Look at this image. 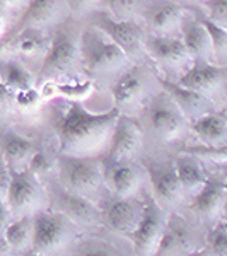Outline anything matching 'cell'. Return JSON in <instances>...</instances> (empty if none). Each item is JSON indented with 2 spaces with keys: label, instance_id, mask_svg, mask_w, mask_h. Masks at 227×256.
<instances>
[{
  "label": "cell",
  "instance_id": "1",
  "mask_svg": "<svg viewBox=\"0 0 227 256\" xmlns=\"http://www.w3.org/2000/svg\"><path fill=\"white\" fill-rule=\"evenodd\" d=\"M120 114L116 108L106 113H90L79 101H70L67 110L53 118L60 156L96 158L108 148Z\"/></svg>",
  "mask_w": 227,
  "mask_h": 256
},
{
  "label": "cell",
  "instance_id": "2",
  "mask_svg": "<svg viewBox=\"0 0 227 256\" xmlns=\"http://www.w3.org/2000/svg\"><path fill=\"white\" fill-rule=\"evenodd\" d=\"M79 52L80 65L92 76L114 72L130 62L125 52L94 24L79 34Z\"/></svg>",
  "mask_w": 227,
  "mask_h": 256
},
{
  "label": "cell",
  "instance_id": "3",
  "mask_svg": "<svg viewBox=\"0 0 227 256\" xmlns=\"http://www.w3.org/2000/svg\"><path fill=\"white\" fill-rule=\"evenodd\" d=\"M77 65H80L79 36L74 34L67 26H60L52 38L38 72V79L43 82H60V79L70 76Z\"/></svg>",
  "mask_w": 227,
  "mask_h": 256
},
{
  "label": "cell",
  "instance_id": "4",
  "mask_svg": "<svg viewBox=\"0 0 227 256\" xmlns=\"http://www.w3.org/2000/svg\"><path fill=\"white\" fill-rule=\"evenodd\" d=\"M58 171L64 188L84 196L98 192L104 174L102 162L98 158L74 156H58Z\"/></svg>",
  "mask_w": 227,
  "mask_h": 256
},
{
  "label": "cell",
  "instance_id": "5",
  "mask_svg": "<svg viewBox=\"0 0 227 256\" xmlns=\"http://www.w3.org/2000/svg\"><path fill=\"white\" fill-rule=\"evenodd\" d=\"M94 26L114 41L125 52L128 60H138L146 52V34L135 20H118L110 14L98 12L94 16Z\"/></svg>",
  "mask_w": 227,
  "mask_h": 256
},
{
  "label": "cell",
  "instance_id": "6",
  "mask_svg": "<svg viewBox=\"0 0 227 256\" xmlns=\"http://www.w3.org/2000/svg\"><path fill=\"white\" fill-rule=\"evenodd\" d=\"M144 144V132L135 118L120 114L110 146L106 148L104 160L108 166L132 160L140 152Z\"/></svg>",
  "mask_w": 227,
  "mask_h": 256
},
{
  "label": "cell",
  "instance_id": "7",
  "mask_svg": "<svg viewBox=\"0 0 227 256\" xmlns=\"http://www.w3.org/2000/svg\"><path fill=\"white\" fill-rule=\"evenodd\" d=\"M68 227L67 217L55 210H41L32 216L31 248L36 253H52L64 244Z\"/></svg>",
  "mask_w": 227,
  "mask_h": 256
},
{
  "label": "cell",
  "instance_id": "8",
  "mask_svg": "<svg viewBox=\"0 0 227 256\" xmlns=\"http://www.w3.org/2000/svg\"><path fill=\"white\" fill-rule=\"evenodd\" d=\"M166 218L160 214L156 200L144 202V214L135 230L128 234L137 256H154L164 232Z\"/></svg>",
  "mask_w": 227,
  "mask_h": 256
},
{
  "label": "cell",
  "instance_id": "9",
  "mask_svg": "<svg viewBox=\"0 0 227 256\" xmlns=\"http://www.w3.org/2000/svg\"><path fill=\"white\" fill-rule=\"evenodd\" d=\"M148 125L152 130L159 135L160 138H176L183 132L184 126V114L181 110L174 104L168 92L158 94L152 102L148 104Z\"/></svg>",
  "mask_w": 227,
  "mask_h": 256
},
{
  "label": "cell",
  "instance_id": "10",
  "mask_svg": "<svg viewBox=\"0 0 227 256\" xmlns=\"http://www.w3.org/2000/svg\"><path fill=\"white\" fill-rule=\"evenodd\" d=\"M144 214V202L135 196H114L108 204L102 218L114 232L132 234Z\"/></svg>",
  "mask_w": 227,
  "mask_h": 256
},
{
  "label": "cell",
  "instance_id": "11",
  "mask_svg": "<svg viewBox=\"0 0 227 256\" xmlns=\"http://www.w3.org/2000/svg\"><path fill=\"white\" fill-rule=\"evenodd\" d=\"M226 80L227 67H218V65H214L210 62L195 60V64L181 76L178 84L207 96V94L220 89Z\"/></svg>",
  "mask_w": 227,
  "mask_h": 256
},
{
  "label": "cell",
  "instance_id": "12",
  "mask_svg": "<svg viewBox=\"0 0 227 256\" xmlns=\"http://www.w3.org/2000/svg\"><path fill=\"white\" fill-rule=\"evenodd\" d=\"M146 52L152 60L164 67L180 68L193 60L183 40L172 36H148L146 40Z\"/></svg>",
  "mask_w": 227,
  "mask_h": 256
},
{
  "label": "cell",
  "instance_id": "13",
  "mask_svg": "<svg viewBox=\"0 0 227 256\" xmlns=\"http://www.w3.org/2000/svg\"><path fill=\"white\" fill-rule=\"evenodd\" d=\"M144 79L146 77L142 74V68L132 67L126 68L113 84L111 96H113L114 108L122 114L125 110L134 108L142 101L144 94H146V80Z\"/></svg>",
  "mask_w": 227,
  "mask_h": 256
},
{
  "label": "cell",
  "instance_id": "14",
  "mask_svg": "<svg viewBox=\"0 0 227 256\" xmlns=\"http://www.w3.org/2000/svg\"><path fill=\"white\" fill-rule=\"evenodd\" d=\"M40 196V181L28 169L9 171V186H7V205L10 210H24Z\"/></svg>",
  "mask_w": 227,
  "mask_h": 256
},
{
  "label": "cell",
  "instance_id": "15",
  "mask_svg": "<svg viewBox=\"0 0 227 256\" xmlns=\"http://www.w3.org/2000/svg\"><path fill=\"white\" fill-rule=\"evenodd\" d=\"M62 2L60 0H30L24 14L20 16L18 24L6 40L19 34L26 30H40L41 26H48L60 19Z\"/></svg>",
  "mask_w": 227,
  "mask_h": 256
},
{
  "label": "cell",
  "instance_id": "16",
  "mask_svg": "<svg viewBox=\"0 0 227 256\" xmlns=\"http://www.w3.org/2000/svg\"><path fill=\"white\" fill-rule=\"evenodd\" d=\"M181 36H183V43L186 46L188 53L192 55L193 60H204L210 62L216 53H214L212 40L205 28L204 20L195 18H183L181 20Z\"/></svg>",
  "mask_w": 227,
  "mask_h": 256
},
{
  "label": "cell",
  "instance_id": "17",
  "mask_svg": "<svg viewBox=\"0 0 227 256\" xmlns=\"http://www.w3.org/2000/svg\"><path fill=\"white\" fill-rule=\"evenodd\" d=\"M190 246H192V236H190L186 222L174 214L166 218L162 238H160L159 248L154 256H172L178 253L186 254L192 251Z\"/></svg>",
  "mask_w": 227,
  "mask_h": 256
},
{
  "label": "cell",
  "instance_id": "18",
  "mask_svg": "<svg viewBox=\"0 0 227 256\" xmlns=\"http://www.w3.org/2000/svg\"><path fill=\"white\" fill-rule=\"evenodd\" d=\"M2 158L4 162L9 171H20V169H26L28 162L32 158L38 147L31 142L30 138L22 137V135L16 134L12 130H7L2 135Z\"/></svg>",
  "mask_w": 227,
  "mask_h": 256
},
{
  "label": "cell",
  "instance_id": "19",
  "mask_svg": "<svg viewBox=\"0 0 227 256\" xmlns=\"http://www.w3.org/2000/svg\"><path fill=\"white\" fill-rule=\"evenodd\" d=\"M192 132L205 147L227 146V120L220 113H205L192 122Z\"/></svg>",
  "mask_w": 227,
  "mask_h": 256
},
{
  "label": "cell",
  "instance_id": "20",
  "mask_svg": "<svg viewBox=\"0 0 227 256\" xmlns=\"http://www.w3.org/2000/svg\"><path fill=\"white\" fill-rule=\"evenodd\" d=\"M184 18V9L174 2H156L147 9V22L154 36H169L174 28L181 26Z\"/></svg>",
  "mask_w": 227,
  "mask_h": 256
},
{
  "label": "cell",
  "instance_id": "21",
  "mask_svg": "<svg viewBox=\"0 0 227 256\" xmlns=\"http://www.w3.org/2000/svg\"><path fill=\"white\" fill-rule=\"evenodd\" d=\"M159 82H160V86H162L164 92L169 94V98L174 101V104L181 110V113H183L184 116L195 120L207 113V111H205V108L208 106L207 96H204V94H200V92H195V90H192V89L183 88L178 82H171L166 79H159Z\"/></svg>",
  "mask_w": 227,
  "mask_h": 256
},
{
  "label": "cell",
  "instance_id": "22",
  "mask_svg": "<svg viewBox=\"0 0 227 256\" xmlns=\"http://www.w3.org/2000/svg\"><path fill=\"white\" fill-rule=\"evenodd\" d=\"M147 172H148L152 190H154L156 202H162V204L171 205L180 200L181 195H183V190H181L174 168L148 166Z\"/></svg>",
  "mask_w": 227,
  "mask_h": 256
},
{
  "label": "cell",
  "instance_id": "23",
  "mask_svg": "<svg viewBox=\"0 0 227 256\" xmlns=\"http://www.w3.org/2000/svg\"><path fill=\"white\" fill-rule=\"evenodd\" d=\"M56 202H58V207L65 217L72 218L77 222H96L99 218V210L88 196L77 195L68 190H62L56 195Z\"/></svg>",
  "mask_w": 227,
  "mask_h": 256
},
{
  "label": "cell",
  "instance_id": "24",
  "mask_svg": "<svg viewBox=\"0 0 227 256\" xmlns=\"http://www.w3.org/2000/svg\"><path fill=\"white\" fill-rule=\"evenodd\" d=\"M226 195V184L218 180H207L204 188L192 198L190 208L198 216H207L212 217L222 210V204H224Z\"/></svg>",
  "mask_w": 227,
  "mask_h": 256
},
{
  "label": "cell",
  "instance_id": "25",
  "mask_svg": "<svg viewBox=\"0 0 227 256\" xmlns=\"http://www.w3.org/2000/svg\"><path fill=\"white\" fill-rule=\"evenodd\" d=\"M174 171L180 180L183 193L192 195V198L204 188V184L207 183V180H208V178L205 176L200 162H198V159L193 158V156H188V154L180 156V158L176 159Z\"/></svg>",
  "mask_w": 227,
  "mask_h": 256
},
{
  "label": "cell",
  "instance_id": "26",
  "mask_svg": "<svg viewBox=\"0 0 227 256\" xmlns=\"http://www.w3.org/2000/svg\"><path fill=\"white\" fill-rule=\"evenodd\" d=\"M110 181L114 196H134L140 183L138 169L132 162H118L110 166Z\"/></svg>",
  "mask_w": 227,
  "mask_h": 256
},
{
  "label": "cell",
  "instance_id": "27",
  "mask_svg": "<svg viewBox=\"0 0 227 256\" xmlns=\"http://www.w3.org/2000/svg\"><path fill=\"white\" fill-rule=\"evenodd\" d=\"M6 41L14 43V48L18 50L20 55L34 56V55H40V53L46 55L50 43H52V38L44 36L40 30H26V31H20L19 34L12 36V38Z\"/></svg>",
  "mask_w": 227,
  "mask_h": 256
},
{
  "label": "cell",
  "instance_id": "28",
  "mask_svg": "<svg viewBox=\"0 0 227 256\" xmlns=\"http://www.w3.org/2000/svg\"><path fill=\"white\" fill-rule=\"evenodd\" d=\"M4 238H6L7 244L10 246V250L22 251L28 246H31L32 239V217L31 216H22L18 220L10 222L4 229Z\"/></svg>",
  "mask_w": 227,
  "mask_h": 256
},
{
  "label": "cell",
  "instance_id": "29",
  "mask_svg": "<svg viewBox=\"0 0 227 256\" xmlns=\"http://www.w3.org/2000/svg\"><path fill=\"white\" fill-rule=\"evenodd\" d=\"M0 74H2V80L7 88H10L14 92L18 90H24V89H30L34 88V80H32V76L28 72L19 62L14 60H7L0 64Z\"/></svg>",
  "mask_w": 227,
  "mask_h": 256
},
{
  "label": "cell",
  "instance_id": "30",
  "mask_svg": "<svg viewBox=\"0 0 227 256\" xmlns=\"http://www.w3.org/2000/svg\"><path fill=\"white\" fill-rule=\"evenodd\" d=\"M101 2L110 10L108 14L111 18L118 20H132L144 6V0H101Z\"/></svg>",
  "mask_w": 227,
  "mask_h": 256
},
{
  "label": "cell",
  "instance_id": "31",
  "mask_svg": "<svg viewBox=\"0 0 227 256\" xmlns=\"http://www.w3.org/2000/svg\"><path fill=\"white\" fill-rule=\"evenodd\" d=\"M205 251L210 256H227V220L217 222L210 229Z\"/></svg>",
  "mask_w": 227,
  "mask_h": 256
},
{
  "label": "cell",
  "instance_id": "32",
  "mask_svg": "<svg viewBox=\"0 0 227 256\" xmlns=\"http://www.w3.org/2000/svg\"><path fill=\"white\" fill-rule=\"evenodd\" d=\"M94 86L90 80H84V82H56V94L60 96H65L72 101H79V99L88 98L90 92H92Z\"/></svg>",
  "mask_w": 227,
  "mask_h": 256
},
{
  "label": "cell",
  "instance_id": "33",
  "mask_svg": "<svg viewBox=\"0 0 227 256\" xmlns=\"http://www.w3.org/2000/svg\"><path fill=\"white\" fill-rule=\"evenodd\" d=\"M207 28L210 40H212V46H214V53L216 55H222V53L227 52V28L218 26V24L212 22L210 19H202Z\"/></svg>",
  "mask_w": 227,
  "mask_h": 256
},
{
  "label": "cell",
  "instance_id": "34",
  "mask_svg": "<svg viewBox=\"0 0 227 256\" xmlns=\"http://www.w3.org/2000/svg\"><path fill=\"white\" fill-rule=\"evenodd\" d=\"M208 10V19L218 26L227 28V0H202Z\"/></svg>",
  "mask_w": 227,
  "mask_h": 256
},
{
  "label": "cell",
  "instance_id": "35",
  "mask_svg": "<svg viewBox=\"0 0 227 256\" xmlns=\"http://www.w3.org/2000/svg\"><path fill=\"white\" fill-rule=\"evenodd\" d=\"M184 154L193 156L196 159H207V160H220L227 162V146L224 147H200V148H188Z\"/></svg>",
  "mask_w": 227,
  "mask_h": 256
},
{
  "label": "cell",
  "instance_id": "36",
  "mask_svg": "<svg viewBox=\"0 0 227 256\" xmlns=\"http://www.w3.org/2000/svg\"><path fill=\"white\" fill-rule=\"evenodd\" d=\"M28 171H31L32 174H34L36 178L41 176H46L50 171H52V160L48 159V156L44 154L43 150H36L34 154H32V158L30 159V162H28Z\"/></svg>",
  "mask_w": 227,
  "mask_h": 256
},
{
  "label": "cell",
  "instance_id": "37",
  "mask_svg": "<svg viewBox=\"0 0 227 256\" xmlns=\"http://www.w3.org/2000/svg\"><path fill=\"white\" fill-rule=\"evenodd\" d=\"M41 101V94L38 89L30 88V89H24V90H18L16 92V99L14 102L19 106L20 110H32L40 104Z\"/></svg>",
  "mask_w": 227,
  "mask_h": 256
},
{
  "label": "cell",
  "instance_id": "38",
  "mask_svg": "<svg viewBox=\"0 0 227 256\" xmlns=\"http://www.w3.org/2000/svg\"><path fill=\"white\" fill-rule=\"evenodd\" d=\"M16 92L10 88H7L2 80H0V113H4L9 106L14 102Z\"/></svg>",
  "mask_w": 227,
  "mask_h": 256
},
{
  "label": "cell",
  "instance_id": "39",
  "mask_svg": "<svg viewBox=\"0 0 227 256\" xmlns=\"http://www.w3.org/2000/svg\"><path fill=\"white\" fill-rule=\"evenodd\" d=\"M65 2H67L68 9L72 12H86L101 0H65Z\"/></svg>",
  "mask_w": 227,
  "mask_h": 256
},
{
  "label": "cell",
  "instance_id": "40",
  "mask_svg": "<svg viewBox=\"0 0 227 256\" xmlns=\"http://www.w3.org/2000/svg\"><path fill=\"white\" fill-rule=\"evenodd\" d=\"M7 186H9V169L0 162V200L7 196Z\"/></svg>",
  "mask_w": 227,
  "mask_h": 256
},
{
  "label": "cell",
  "instance_id": "41",
  "mask_svg": "<svg viewBox=\"0 0 227 256\" xmlns=\"http://www.w3.org/2000/svg\"><path fill=\"white\" fill-rule=\"evenodd\" d=\"M79 256H113V253L102 246H88L80 251Z\"/></svg>",
  "mask_w": 227,
  "mask_h": 256
},
{
  "label": "cell",
  "instance_id": "42",
  "mask_svg": "<svg viewBox=\"0 0 227 256\" xmlns=\"http://www.w3.org/2000/svg\"><path fill=\"white\" fill-rule=\"evenodd\" d=\"M9 214H10L9 205H7L4 200H0V232H4V229H6L7 218H9Z\"/></svg>",
  "mask_w": 227,
  "mask_h": 256
},
{
  "label": "cell",
  "instance_id": "43",
  "mask_svg": "<svg viewBox=\"0 0 227 256\" xmlns=\"http://www.w3.org/2000/svg\"><path fill=\"white\" fill-rule=\"evenodd\" d=\"M9 253H10V246L7 244L4 234L0 232V256H9Z\"/></svg>",
  "mask_w": 227,
  "mask_h": 256
},
{
  "label": "cell",
  "instance_id": "44",
  "mask_svg": "<svg viewBox=\"0 0 227 256\" xmlns=\"http://www.w3.org/2000/svg\"><path fill=\"white\" fill-rule=\"evenodd\" d=\"M184 256H210L205 250H192L190 253H186Z\"/></svg>",
  "mask_w": 227,
  "mask_h": 256
},
{
  "label": "cell",
  "instance_id": "45",
  "mask_svg": "<svg viewBox=\"0 0 227 256\" xmlns=\"http://www.w3.org/2000/svg\"><path fill=\"white\" fill-rule=\"evenodd\" d=\"M7 6H9V2H7V0H0V20H2L4 14H6Z\"/></svg>",
  "mask_w": 227,
  "mask_h": 256
},
{
  "label": "cell",
  "instance_id": "46",
  "mask_svg": "<svg viewBox=\"0 0 227 256\" xmlns=\"http://www.w3.org/2000/svg\"><path fill=\"white\" fill-rule=\"evenodd\" d=\"M226 195H224V204H222V210H220V212L222 214H224V216H226V220H227V181H226Z\"/></svg>",
  "mask_w": 227,
  "mask_h": 256
},
{
  "label": "cell",
  "instance_id": "47",
  "mask_svg": "<svg viewBox=\"0 0 227 256\" xmlns=\"http://www.w3.org/2000/svg\"><path fill=\"white\" fill-rule=\"evenodd\" d=\"M30 256H46V254H43V253H36V251H32V253Z\"/></svg>",
  "mask_w": 227,
  "mask_h": 256
},
{
  "label": "cell",
  "instance_id": "48",
  "mask_svg": "<svg viewBox=\"0 0 227 256\" xmlns=\"http://www.w3.org/2000/svg\"><path fill=\"white\" fill-rule=\"evenodd\" d=\"M7 2H9V4H20L22 0H7Z\"/></svg>",
  "mask_w": 227,
  "mask_h": 256
},
{
  "label": "cell",
  "instance_id": "49",
  "mask_svg": "<svg viewBox=\"0 0 227 256\" xmlns=\"http://www.w3.org/2000/svg\"><path fill=\"white\" fill-rule=\"evenodd\" d=\"M0 30H2V20H0Z\"/></svg>",
  "mask_w": 227,
  "mask_h": 256
},
{
  "label": "cell",
  "instance_id": "50",
  "mask_svg": "<svg viewBox=\"0 0 227 256\" xmlns=\"http://www.w3.org/2000/svg\"><path fill=\"white\" fill-rule=\"evenodd\" d=\"M226 96H227V88H226Z\"/></svg>",
  "mask_w": 227,
  "mask_h": 256
},
{
  "label": "cell",
  "instance_id": "51",
  "mask_svg": "<svg viewBox=\"0 0 227 256\" xmlns=\"http://www.w3.org/2000/svg\"><path fill=\"white\" fill-rule=\"evenodd\" d=\"M226 120H227V114H226Z\"/></svg>",
  "mask_w": 227,
  "mask_h": 256
}]
</instances>
